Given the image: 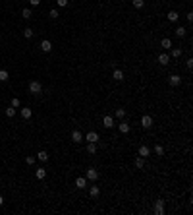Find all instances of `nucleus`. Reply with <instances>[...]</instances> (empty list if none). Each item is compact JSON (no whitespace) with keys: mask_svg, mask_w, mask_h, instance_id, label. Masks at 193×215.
Returning <instances> with one entry per match:
<instances>
[{"mask_svg":"<svg viewBox=\"0 0 193 215\" xmlns=\"http://www.w3.org/2000/svg\"><path fill=\"white\" fill-rule=\"evenodd\" d=\"M25 163H27V165H33V163H35V157H33V155H27V157H25Z\"/></svg>","mask_w":193,"mask_h":215,"instance_id":"2f4dec72","label":"nucleus"},{"mask_svg":"<svg viewBox=\"0 0 193 215\" xmlns=\"http://www.w3.org/2000/svg\"><path fill=\"white\" fill-rule=\"evenodd\" d=\"M12 107H14V109H18V107H19V99H18V97L12 99Z\"/></svg>","mask_w":193,"mask_h":215,"instance_id":"473e14b6","label":"nucleus"},{"mask_svg":"<svg viewBox=\"0 0 193 215\" xmlns=\"http://www.w3.org/2000/svg\"><path fill=\"white\" fill-rule=\"evenodd\" d=\"M71 140H73V143H79L81 140H83L81 132H79V130H73V132H71Z\"/></svg>","mask_w":193,"mask_h":215,"instance_id":"f8f14e48","label":"nucleus"},{"mask_svg":"<svg viewBox=\"0 0 193 215\" xmlns=\"http://www.w3.org/2000/svg\"><path fill=\"white\" fill-rule=\"evenodd\" d=\"M137 155L143 157V159H147V157L151 155V147H149V145H139V149H137Z\"/></svg>","mask_w":193,"mask_h":215,"instance_id":"20e7f679","label":"nucleus"},{"mask_svg":"<svg viewBox=\"0 0 193 215\" xmlns=\"http://www.w3.org/2000/svg\"><path fill=\"white\" fill-rule=\"evenodd\" d=\"M21 16H23L25 20H31V18H33V12L29 10V8H23V12H21Z\"/></svg>","mask_w":193,"mask_h":215,"instance_id":"b1692460","label":"nucleus"},{"mask_svg":"<svg viewBox=\"0 0 193 215\" xmlns=\"http://www.w3.org/2000/svg\"><path fill=\"white\" fill-rule=\"evenodd\" d=\"M187 21H189V23L193 21V12H187Z\"/></svg>","mask_w":193,"mask_h":215,"instance_id":"4c0bfd02","label":"nucleus"},{"mask_svg":"<svg viewBox=\"0 0 193 215\" xmlns=\"http://www.w3.org/2000/svg\"><path fill=\"white\" fill-rule=\"evenodd\" d=\"M118 126H120V132H122V134H128L129 132V124L128 122H120Z\"/></svg>","mask_w":193,"mask_h":215,"instance_id":"4be33fe9","label":"nucleus"},{"mask_svg":"<svg viewBox=\"0 0 193 215\" xmlns=\"http://www.w3.org/2000/svg\"><path fill=\"white\" fill-rule=\"evenodd\" d=\"M112 78H114L116 81H124V72L120 70V68H116V70H114V74H112Z\"/></svg>","mask_w":193,"mask_h":215,"instance_id":"9b49d317","label":"nucleus"},{"mask_svg":"<svg viewBox=\"0 0 193 215\" xmlns=\"http://www.w3.org/2000/svg\"><path fill=\"white\" fill-rule=\"evenodd\" d=\"M8 78H10L8 70H0V81H8Z\"/></svg>","mask_w":193,"mask_h":215,"instance_id":"cd10ccee","label":"nucleus"},{"mask_svg":"<svg viewBox=\"0 0 193 215\" xmlns=\"http://www.w3.org/2000/svg\"><path fill=\"white\" fill-rule=\"evenodd\" d=\"M6 116H8V118H14V116H16V109H14L12 105L6 109Z\"/></svg>","mask_w":193,"mask_h":215,"instance_id":"393cba45","label":"nucleus"},{"mask_svg":"<svg viewBox=\"0 0 193 215\" xmlns=\"http://www.w3.org/2000/svg\"><path fill=\"white\" fill-rule=\"evenodd\" d=\"M58 16H60V14H58V10H50V18H52V20H56Z\"/></svg>","mask_w":193,"mask_h":215,"instance_id":"72a5a7b5","label":"nucleus"},{"mask_svg":"<svg viewBox=\"0 0 193 215\" xmlns=\"http://www.w3.org/2000/svg\"><path fill=\"white\" fill-rule=\"evenodd\" d=\"M35 176H37L39 180H43V178H45V176H46V170L43 169V167H41V169H37V173H35Z\"/></svg>","mask_w":193,"mask_h":215,"instance_id":"aec40b11","label":"nucleus"},{"mask_svg":"<svg viewBox=\"0 0 193 215\" xmlns=\"http://www.w3.org/2000/svg\"><path fill=\"white\" fill-rule=\"evenodd\" d=\"M135 167H137V169H143V167H145V159H143V157H135Z\"/></svg>","mask_w":193,"mask_h":215,"instance_id":"412c9836","label":"nucleus"},{"mask_svg":"<svg viewBox=\"0 0 193 215\" xmlns=\"http://www.w3.org/2000/svg\"><path fill=\"white\" fill-rule=\"evenodd\" d=\"M168 84L174 85V87H176V85H180V84H181V76H178V74H172V76L168 78Z\"/></svg>","mask_w":193,"mask_h":215,"instance_id":"0eeeda50","label":"nucleus"},{"mask_svg":"<svg viewBox=\"0 0 193 215\" xmlns=\"http://www.w3.org/2000/svg\"><path fill=\"white\" fill-rule=\"evenodd\" d=\"M2 203H4V198H2V196H0V205H2Z\"/></svg>","mask_w":193,"mask_h":215,"instance_id":"58836bf2","label":"nucleus"},{"mask_svg":"<svg viewBox=\"0 0 193 215\" xmlns=\"http://www.w3.org/2000/svg\"><path fill=\"white\" fill-rule=\"evenodd\" d=\"M87 153H96V143L87 142Z\"/></svg>","mask_w":193,"mask_h":215,"instance_id":"5701e85b","label":"nucleus"},{"mask_svg":"<svg viewBox=\"0 0 193 215\" xmlns=\"http://www.w3.org/2000/svg\"><path fill=\"white\" fill-rule=\"evenodd\" d=\"M0 41H2V37H0Z\"/></svg>","mask_w":193,"mask_h":215,"instance_id":"ea45409f","label":"nucleus"},{"mask_svg":"<svg viewBox=\"0 0 193 215\" xmlns=\"http://www.w3.org/2000/svg\"><path fill=\"white\" fill-rule=\"evenodd\" d=\"M41 91H43V84H41V81H37V79H33L31 84H29V93H33V95H39Z\"/></svg>","mask_w":193,"mask_h":215,"instance_id":"f257e3e1","label":"nucleus"},{"mask_svg":"<svg viewBox=\"0 0 193 215\" xmlns=\"http://www.w3.org/2000/svg\"><path fill=\"white\" fill-rule=\"evenodd\" d=\"M160 47H164V49L168 51V49H172V41L168 39V37H164V39L160 41Z\"/></svg>","mask_w":193,"mask_h":215,"instance_id":"a211bd4d","label":"nucleus"},{"mask_svg":"<svg viewBox=\"0 0 193 215\" xmlns=\"http://www.w3.org/2000/svg\"><path fill=\"white\" fill-rule=\"evenodd\" d=\"M37 159L45 163V161H48V153H46V151H39V153H37Z\"/></svg>","mask_w":193,"mask_h":215,"instance_id":"6ab92c4d","label":"nucleus"},{"mask_svg":"<svg viewBox=\"0 0 193 215\" xmlns=\"http://www.w3.org/2000/svg\"><path fill=\"white\" fill-rule=\"evenodd\" d=\"M31 114H33L31 109H27V107H25V109H21V116L25 118V120H29V118H31Z\"/></svg>","mask_w":193,"mask_h":215,"instance_id":"f3484780","label":"nucleus"},{"mask_svg":"<svg viewBox=\"0 0 193 215\" xmlns=\"http://www.w3.org/2000/svg\"><path fill=\"white\" fill-rule=\"evenodd\" d=\"M85 140H87V142H93V143H96V142H99V134H96V132H89V134L85 136Z\"/></svg>","mask_w":193,"mask_h":215,"instance_id":"ddd939ff","label":"nucleus"},{"mask_svg":"<svg viewBox=\"0 0 193 215\" xmlns=\"http://www.w3.org/2000/svg\"><path fill=\"white\" fill-rule=\"evenodd\" d=\"M141 126L143 128H153V116H151V114H143L141 116Z\"/></svg>","mask_w":193,"mask_h":215,"instance_id":"7ed1b4c3","label":"nucleus"},{"mask_svg":"<svg viewBox=\"0 0 193 215\" xmlns=\"http://www.w3.org/2000/svg\"><path fill=\"white\" fill-rule=\"evenodd\" d=\"M158 64H162V66H168V64H170V54H166V52H162L160 56H158Z\"/></svg>","mask_w":193,"mask_h":215,"instance_id":"9d476101","label":"nucleus"},{"mask_svg":"<svg viewBox=\"0 0 193 215\" xmlns=\"http://www.w3.org/2000/svg\"><path fill=\"white\" fill-rule=\"evenodd\" d=\"M87 182H89V180H87L85 176H77L75 178V188H79V190L87 188Z\"/></svg>","mask_w":193,"mask_h":215,"instance_id":"39448f33","label":"nucleus"},{"mask_svg":"<svg viewBox=\"0 0 193 215\" xmlns=\"http://www.w3.org/2000/svg\"><path fill=\"white\" fill-rule=\"evenodd\" d=\"M166 16H168V20H170V21H178V18H180V14L176 12V10H170Z\"/></svg>","mask_w":193,"mask_h":215,"instance_id":"2eb2a0df","label":"nucleus"},{"mask_svg":"<svg viewBox=\"0 0 193 215\" xmlns=\"http://www.w3.org/2000/svg\"><path fill=\"white\" fill-rule=\"evenodd\" d=\"M172 56H174V58H180V56H181V49H172Z\"/></svg>","mask_w":193,"mask_h":215,"instance_id":"7c9ffc66","label":"nucleus"},{"mask_svg":"<svg viewBox=\"0 0 193 215\" xmlns=\"http://www.w3.org/2000/svg\"><path fill=\"white\" fill-rule=\"evenodd\" d=\"M29 4H31V6H39V4H41V0H29Z\"/></svg>","mask_w":193,"mask_h":215,"instance_id":"e433bc0d","label":"nucleus"},{"mask_svg":"<svg viewBox=\"0 0 193 215\" xmlns=\"http://www.w3.org/2000/svg\"><path fill=\"white\" fill-rule=\"evenodd\" d=\"M174 33H176V37H180V39H181V37H186L187 31H186V27L180 25V27H176V31H174Z\"/></svg>","mask_w":193,"mask_h":215,"instance_id":"dca6fc26","label":"nucleus"},{"mask_svg":"<svg viewBox=\"0 0 193 215\" xmlns=\"http://www.w3.org/2000/svg\"><path fill=\"white\" fill-rule=\"evenodd\" d=\"M39 47H41V51H43V52H50V51H52V43H50L48 39L41 41V45H39Z\"/></svg>","mask_w":193,"mask_h":215,"instance_id":"1a4fd4ad","label":"nucleus"},{"mask_svg":"<svg viewBox=\"0 0 193 215\" xmlns=\"http://www.w3.org/2000/svg\"><path fill=\"white\" fill-rule=\"evenodd\" d=\"M131 2H133V8H137V10H141L145 6V0H131Z\"/></svg>","mask_w":193,"mask_h":215,"instance_id":"bb28decb","label":"nucleus"},{"mask_svg":"<svg viewBox=\"0 0 193 215\" xmlns=\"http://www.w3.org/2000/svg\"><path fill=\"white\" fill-rule=\"evenodd\" d=\"M99 194H101V188H99V186H91V188H89V196H91V198H99Z\"/></svg>","mask_w":193,"mask_h":215,"instance_id":"4468645a","label":"nucleus"},{"mask_svg":"<svg viewBox=\"0 0 193 215\" xmlns=\"http://www.w3.org/2000/svg\"><path fill=\"white\" fill-rule=\"evenodd\" d=\"M114 116H116V118H126V111H124V109H116V111H114Z\"/></svg>","mask_w":193,"mask_h":215,"instance_id":"a878e982","label":"nucleus"},{"mask_svg":"<svg viewBox=\"0 0 193 215\" xmlns=\"http://www.w3.org/2000/svg\"><path fill=\"white\" fill-rule=\"evenodd\" d=\"M58 6H60V8H64V6H68V0H58Z\"/></svg>","mask_w":193,"mask_h":215,"instance_id":"f704fd0d","label":"nucleus"},{"mask_svg":"<svg viewBox=\"0 0 193 215\" xmlns=\"http://www.w3.org/2000/svg\"><path fill=\"white\" fill-rule=\"evenodd\" d=\"M85 178H87V180H91V182L99 180V170L93 169V167H91V169H87V173H85Z\"/></svg>","mask_w":193,"mask_h":215,"instance_id":"f03ea898","label":"nucleus"},{"mask_svg":"<svg viewBox=\"0 0 193 215\" xmlns=\"http://www.w3.org/2000/svg\"><path fill=\"white\" fill-rule=\"evenodd\" d=\"M154 213L156 215L164 213V200H156V202H154Z\"/></svg>","mask_w":193,"mask_h":215,"instance_id":"423d86ee","label":"nucleus"},{"mask_svg":"<svg viewBox=\"0 0 193 215\" xmlns=\"http://www.w3.org/2000/svg\"><path fill=\"white\" fill-rule=\"evenodd\" d=\"M186 66H187V68H189V70H191V68H193V58H187Z\"/></svg>","mask_w":193,"mask_h":215,"instance_id":"c9c22d12","label":"nucleus"},{"mask_svg":"<svg viewBox=\"0 0 193 215\" xmlns=\"http://www.w3.org/2000/svg\"><path fill=\"white\" fill-rule=\"evenodd\" d=\"M154 153L156 155H164V147L162 145H154Z\"/></svg>","mask_w":193,"mask_h":215,"instance_id":"c756f323","label":"nucleus"},{"mask_svg":"<svg viewBox=\"0 0 193 215\" xmlns=\"http://www.w3.org/2000/svg\"><path fill=\"white\" fill-rule=\"evenodd\" d=\"M103 126L104 128H112V126H114V118L110 116V114H104L103 116Z\"/></svg>","mask_w":193,"mask_h":215,"instance_id":"6e6552de","label":"nucleus"},{"mask_svg":"<svg viewBox=\"0 0 193 215\" xmlns=\"http://www.w3.org/2000/svg\"><path fill=\"white\" fill-rule=\"evenodd\" d=\"M23 37H25V39H31V37H33V29H31V27H25V29H23Z\"/></svg>","mask_w":193,"mask_h":215,"instance_id":"c85d7f7f","label":"nucleus"}]
</instances>
